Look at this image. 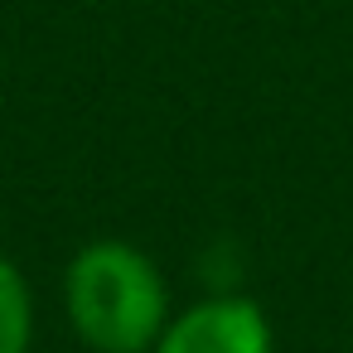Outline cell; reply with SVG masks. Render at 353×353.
Listing matches in <instances>:
<instances>
[{
    "label": "cell",
    "instance_id": "6da1fadb",
    "mask_svg": "<svg viewBox=\"0 0 353 353\" xmlns=\"http://www.w3.org/2000/svg\"><path fill=\"white\" fill-rule=\"evenodd\" d=\"M63 310L92 353H155L174 314L165 271L126 237L83 242L68 256Z\"/></svg>",
    "mask_w": 353,
    "mask_h": 353
},
{
    "label": "cell",
    "instance_id": "3957f363",
    "mask_svg": "<svg viewBox=\"0 0 353 353\" xmlns=\"http://www.w3.org/2000/svg\"><path fill=\"white\" fill-rule=\"evenodd\" d=\"M30 348H34V290L10 256H0V353H30Z\"/></svg>",
    "mask_w": 353,
    "mask_h": 353
},
{
    "label": "cell",
    "instance_id": "7a4b0ae2",
    "mask_svg": "<svg viewBox=\"0 0 353 353\" xmlns=\"http://www.w3.org/2000/svg\"><path fill=\"white\" fill-rule=\"evenodd\" d=\"M155 353H276V329L261 300L242 290H213L170 314Z\"/></svg>",
    "mask_w": 353,
    "mask_h": 353
}]
</instances>
